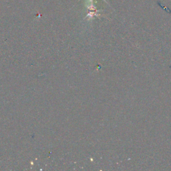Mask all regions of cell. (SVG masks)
Returning <instances> with one entry per match:
<instances>
[{
    "instance_id": "6da1fadb",
    "label": "cell",
    "mask_w": 171,
    "mask_h": 171,
    "mask_svg": "<svg viewBox=\"0 0 171 171\" xmlns=\"http://www.w3.org/2000/svg\"><path fill=\"white\" fill-rule=\"evenodd\" d=\"M90 1H92V0H90Z\"/></svg>"
}]
</instances>
